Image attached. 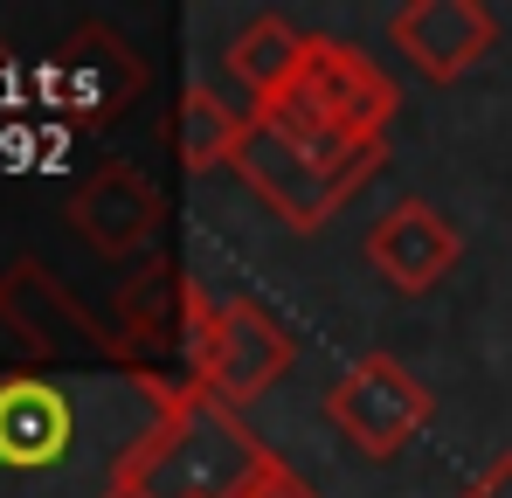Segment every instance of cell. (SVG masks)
Here are the masks:
<instances>
[{"label":"cell","mask_w":512,"mask_h":498,"mask_svg":"<svg viewBox=\"0 0 512 498\" xmlns=\"http://www.w3.org/2000/svg\"><path fill=\"white\" fill-rule=\"evenodd\" d=\"M180 395L146 367L0 374V498H125Z\"/></svg>","instance_id":"1"},{"label":"cell","mask_w":512,"mask_h":498,"mask_svg":"<svg viewBox=\"0 0 512 498\" xmlns=\"http://www.w3.org/2000/svg\"><path fill=\"white\" fill-rule=\"evenodd\" d=\"M388 139H333V132H277L250 118V139L236 153V180L291 229V236H319L346 201L381 173Z\"/></svg>","instance_id":"2"},{"label":"cell","mask_w":512,"mask_h":498,"mask_svg":"<svg viewBox=\"0 0 512 498\" xmlns=\"http://www.w3.org/2000/svg\"><path fill=\"white\" fill-rule=\"evenodd\" d=\"M402 97L381 77L374 56H360L353 42L333 35H305L298 70L277 83L250 118L277 125V132H333V139H388Z\"/></svg>","instance_id":"3"},{"label":"cell","mask_w":512,"mask_h":498,"mask_svg":"<svg viewBox=\"0 0 512 498\" xmlns=\"http://www.w3.org/2000/svg\"><path fill=\"white\" fill-rule=\"evenodd\" d=\"M270 457L277 450L236 409H222V402L187 388L167 436L146 450V464L132 478V498H243Z\"/></svg>","instance_id":"4"},{"label":"cell","mask_w":512,"mask_h":498,"mask_svg":"<svg viewBox=\"0 0 512 498\" xmlns=\"http://www.w3.org/2000/svg\"><path fill=\"white\" fill-rule=\"evenodd\" d=\"M291 360H298V346H291V332L270 305H256L243 291H229V298L201 291L194 339H187V388L194 395L243 415L291 374Z\"/></svg>","instance_id":"5"},{"label":"cell","mask_w":512,"mask_h":498,"mask_svg":"<svg viewBox=\"0 0 512 498\" xmlns=\"http://www.w3.org/2000/svg\"><path fill=\"white\" fill-rule=\"evenodd\" d=\"M56 367H125L104 319L63 291L35 256L0 270V374H56Z\"/></svg>","instance_id":"6"},{"label":"cell","mask_w":512,"mask_h":498,"mask_svg":"<svg viewBox=\"0 0 512 498\" xmlns=\"http://www.w3.org/2000/svg\"><path fill=\"white\" fill-rule=\"evenodd\" d=\"M194 305H201V284H194L173 256H146L132 277H118V298H111V319H104V326H111V339H118L125 367L187 381Z\"/></svg>","instance_id":"7"},{"label":"cell","mask_w":512,"mask_h":498,"mask_svg":"<svg viewBox=\"0 0 512 498\" xmlns=\"http://www.w3.org/2000/svg\"><path fill=\"white\" fill-rule=\"evenodd\" d=\"M429 388L395 360V353H360L340 381L326 388V422L340 429L360 457H402L429 429Z\"/></svg>","instance_id":"8"},{"label":"cell","mask_w":512,"mask_h":498,"mask_svg":"<svg viewBox=\"0 0 512 498\" xmlns=\"http://www.w3.org/2000/svg\"><path fill=\"white\" fill-rule=\"evenodd\" d=\"M139 97H146V56L104 21L70 28V42L49 56V111H63L70 132L118 125Z\"/></svg>","instance_id":"9"},{"label":"cell","mask_w":512,"mask_h":498,"mask_svg":"<svg viewBox=\"0 0 512 498\" xmlns=\"http://www.w3.org/2000/svg\"><path fill=\"white\" fill-rule=\"evenodd\" d=\"M63 222L84 236L97 256H111V263H132V256H146V249L160 243V222H167V201H160V187L139 173V166L125 160H104L90 166L84 180L70 187V201H63Z\"/></svg>","instance_id":"10"},{"label":"cell","mask_w":512,"mask_h":498,"mask_svg":"<svg viewBox=\"0 0 512 498\" xmlns=\"http://www.w3.org/2000/svg\"><path fill=\"white\" fill-rule=\"evenodd\" d=\"M457 256H464L457 222H450L436 201H423V194L381 208V222L367 229V263H374V277H381L388 291H402V298L436 291V284L457 270Z\"/></svg>","instance_id":"11"},{"label":"cell","mask_w":512,"mask_h":498,"mask_svg":"<svg viewBox=\"0 0 512 498\" xmlns=\"http://www.w3.org/2000/svg\"><path fill=\"white\" fill-rule=\"evenodd\" d=\"M388 42H395V56H409L416 77L457 83L464 70H478V63L492 56L499 21H492V7H478V0H409V7H395Z\"/></svg>","instance_id":"12"},{"label":"cell","mask_w":512,"mask_h":498,"mask_svg":"<svg viewBox=\"0 0 512 498\" xmlns=\"http://www.w3.org/2000/svg\"><path fill=\"white\" fill-rule=\"evenodd\" d=\"M167 139H173L180 173H222V166L236 173V153H243V139H250V104H229L222 90L187 83Z\"/></svg>","instance_id":"13"},{"label":"cell","mask_w":512,"mask_h":498,"mask_svg":"<svg viewBox=\"0 0 512 498\" xmlns=\"http://www.w3.org/2000/svg\"><path fill=\"white\" fill-rule=\"evenodd\" d=\"M298 56H305V35H298L284 14H250V21L229 35V49H222V63H229V77L243 83L250 111L298 70Z\"/></svg>","instance_id":"14"},{"label":"cell","mask_w":512,"mask_h":498,"mask_svg":"<svg viewBox=\"0 0 512 498\" xmlns=\"http://www.w3.org/2000/svg\"><path fill=\"white\" fill-rule=\"evenodd\" d=\"M243 498H319V492H312V485H305L284 457H270V464L250 478V492H243Z\"/></svg>","instance_id":"15"},{"label":"cell","mask_w":512,"mask_h":498,"mask_svg":"<svg viewBox=\"0 0 512 498\" xmlns=\"http://www.w3.org/2000/svg\"><path fill=\"white\" fill-rule=\"evenodd\" d=\"M457 498H512V450H506V457H492V464H485Z\"/></svg>","instance_id":"16"},{"label":"cell","mask_w":512,"mask_h":498,"mask_svg":"<svg viewBox=\"0 0 512 498\" xmlns=\"http://www.w3.org/2000/svg\"><path fill=\"white\" fill-rule=\"evenodd\" d=\"M0 70H7V42H0Z\"/></svg>","instance_id":"17"},{"label":"cell","mask_w":512,"mask_h":498,"mask_svg":"<svg viewBox=\"0 0 512 498\" xmlns=\"http://www.w3.org/2000/svg\"><path fill=\"white\" fill-rule=\"evenodd\" d=\"M125 498H132V492H125Z\"/></svg>","instance_id":"18"}]
</instances>
